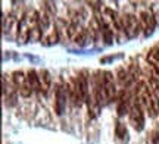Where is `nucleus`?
<instances>
[{"mask_svg":"<svg viewBox=\"0 0 159 144\" xmlns=\"http://www.w3.org/2000/svg\"><path fill=\"white\" fill-rule=\"evenodd\" d=\"M13 84H15L18 93H19L22 97H30V96H31L33 88L30 85L27 74H24L22 71H15V72H13Z\"/></svg>","mask_w":159,"mask_h":144,"instance_id":"3","label":"nucleus"},{"mask_svg":"<svg viewBox=\"0 0 159 144\" xmlns=\"http://www.w3.org/2000/svg\"><path fill=\"white\" fill-rule=\"evenodd\" d=\"M122 21H124V29H125V34L128 38H134L139 35L140 29H142V25H140V21L136 15L133 13H127L122 16Z\"/></svg>","mask_w":159,"mask_h":144,"instance_id":"5","label":"nucleus"},{"mask_svg":"<svg viewBox=\"0 0 159 144\" xmlns=\"http://www.w3.org/2000/svg\"><path fill=\"white\" fill-rule=\"evenodd\" d=\"M57 37H59V33H57L56 27H53V28L47 33V34L43 35V38H41V43L46 44V46H50V44H55L57 41Z\"/></svg>","mask_w":159,"mask_h":144,"instance_id":"11","label":"nucleus"},{"mask_svg":"<svg viewBox=\"0 0 159 144\" xmlns=\"http://www.w3.org/2000/svg\"><path fill=\"white\" fill-rule=\"evenodd\" d=\"M27 76H28V82L33 91H39L40 93V85H39V72L34 69H31L27 72Z\"/></svg>","mask_w":159,"mask_h":144,"instance_id":"12","label":"nucleus"},{"mask_svg":"<svg viewBox=\"0 0 159 144\" xmlns=\"http://www.w3.org/2000/svg\"><path fill=\"white\" fill-rule=\"evenodd\" d=\"M102 78H103L105 100H106V104H108L109 102H112L115 98V94H116V84H115V78H114V75H112V72H109V71H103Z\"/></svg>","mask_w":159,"mask_h":144,"instance_id":"4","label":"nucleus"},{"mask_svg":"<svg viewBox=\"0 0 159 144\" xmlns=\"http://www.w3.org/2000/svg\"><path fill=\"white\" fill-rule=\"evenodd\" d=\"M148 63L149 66H152L155 71L159 72V49L156 46L152 47L148 53Z\"/></svg>","mask_w":159,"mask_h":144,"instance_id":"10","label":"nucleus"},{"mask_svg":"<svg viewBox=\"0 0 159 144\" xmlns=\"http://www.w3.org/2000/svg\"><path fill=\"white\" fill-rule=\"evenodd\" d=\"M52 84V78L49 71L46 69H40L39 71V85H40V93L41 94H47L49 88Z\"/></svg>","mask_w":159,"mask_h":144,"instance_id":"9","label":"nucleus"},{"mask_svg":"<svg viewBox=\"0 0 159 144\" xmlns=\"http://www.w3.org/2000/svg\"><path fill=\"white\" fill-rule=\"evenodd\" d=\"M115 133H116V135H118L119 138H125L127 137V128H125V125L122 124V122H116V127H115Z\"/></svg>","mask_w":159,"mask_h":144,"instance_id":"13","label":"nucleus"},{"mask_svg":"<svg viewBox=\"0 0 159 144\" xmlns=\"http://www.w3.org/2000/svg\"><path fill=\"white\" fill-rule=\"evenodd\" d=\"M30 35H31V24H30L27 15H24L19 19V25H18V33H16L18 43L25 44L27 41H30Z\"/></svg>","mask_w":159,"mask_h":144,"instance_id":"7","label":"nucleus"},{"mask_svg":"<svg viewBox=\"0 0 159 144\" xmlns=\"http://www.w3.org/2000/svg\"><path fill=\"white\" fill-rule=\"evenodd\" d=\"M130 122L136 131H142L144 127V113L140 103L134 100L130 106Z\"/></svg>","mask_w":159,"mask_h":144,"instance_id":"2","label":"nucleus"},{"mask_svg":"<svg viewBox=\"0 0 159 144\" xmlns=\"http://www.w3.org/2000/svg\"><path fill=\"white\" fill-rule=\"evenodd\" d=\"M137 97L136 100L140 103V106L143 107V110H146L149 113V116L155 118L153 113V104H152V93L149 91V87L144 82H139L137 85Z\"/></svg>","mask_w":159,"mask_h":144,"instance_id":"1","label":"nucleus"},{"mask_svg":"<svg viewBox=\"0 0 159 144\" xmlns=\"http://www.w3.org/2000/svg\"><path fill=\"white\" fill-rule=\"evenodd\" d=\"M139 21H140V25H142V29L144 35L149 37V35H152L155 29V25H156V19H155V15L153 12L150 11V9H144L139 13Z\"/></svg>","mask_w":159,"mask_h":144,"instance_id":"6","label":"nucleus"},{"mask_svg":"<svg viewBox=\"0 0 159 144\" xmlns=\"http://www.w3.org/2000/svg\"><path fill=\"white\" fill-rule=\"evenodd\" d=\"M66 97H68V91L66 87L57 85L56 88V102H55V110L57 115H62L66 107Z\"/></svg>","mask_w":159,"mask_h":144,"instance_id":"8","label":"nucleus"},{"mask_svg":"<svg viewBox=\"0 0 159 144\" xmlns=\"http://www.w3.org/2000/svg\"><path fill=\"white\" fill-rule=\"evenodd\" d=\"M156 47H158V49H159V44H158V46H156Z\"/></svg>","mask_w":159,"mask_h":144,"instance_id":"14","label":"nucleus"}]
</instances>
